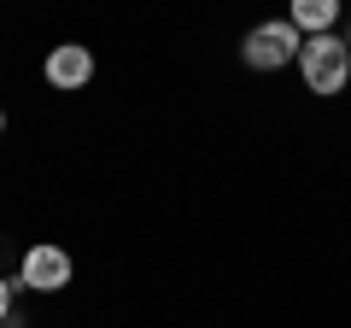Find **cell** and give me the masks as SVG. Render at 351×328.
Here are the masks:
<instances>
[{
	"instance_id": "cell-9",
	"label": "cell",
	"mask_w": 351,
	"mask_h": 328,
	"mask_svg": "<svg viewBox=\"0 0 351 328\" xmlns=\"http://www.w3.org/2000/svg\"><path fill=\"white\" fill-rule=\"evenodd\" d=\"M346 47H351V41H346Z\"/></svg>"
},
{
	"instance_id": "cell-8",
	"label": "cell",
	"mask_w": 351,
	"mask_h": 328,
	"mask_svg": "<svg viewBox=\"0 0 351 328\" xmlns=\"http://www.w3.org/2000/svg\"><path fill=\"white\" fill-rule=\"evenodd\" d=\"M0 328H12V323H0Z\"/></svg>"
},
{
	"instance_id": "cell-1",
	"label": "cell",
	"mask_w": 351,
	"mask_h": 328,
	"mask_svg": "<svg viewBox=\"0 0 351 328\" xmlns=\"http://www.w3.org/2000/svg\"><path fill=\"white\" fill-rule=\"evenodd\" d=\"M293 65H299L304 89L328 100V94L346 89V76H351V47L334 36V30H328V36H304V41H299V59H293Z\"/></svg>"
},
{
	"instance_id": "cell-4",
	"label": "cell",
	"mask_w": 351,
	"mask_h": 328,
	"mask_svg": "<svg viewBox=\"0 0 351 328\" xmlns=\"http://www.w3.org/2000/svg\"><path fill=\"white\" fill-rule=\"evenodd\" d=\"M18 281H24L29 293H59L64 281H71V253H64V246H29L24 264H18Z\"/></svg>"
},
{
	"instance_id": "cell-7",
	"label": "cell",
	"mask_w": 351,
	"mask_h": 328,
	"mask_svg": "<svg viewBox=\"0 0 351 328\" xmlns=\"http://www.w3.org/2000/svg\"><path fill=\"white\" fill-rule=\"evenodd\" d=\"M0 129H6V112H0Z\"/></svg>"
},
{
	"instance_id": "cell-6",
	"label": "cell",
	"mask_w": 351,
	"mask_h": 328,
	"mask_svg": "<svg viewBox=\"0 0 351 328\" xmlns=\"http://www.w3.org/2000/svg\"><path fill=\"white\" fill-rule=\"evenodd\" d=\"M0 323H12V281L0 276Z\"/></svg>"
},
{
	"instance_id": "cell-3",
	"label": "cell",
	"mask_w": 351,
	"mask_h": 328,
	"mask_svg": "<svg viewBox=\"0 0 351 328\" xmlns=\"http://www.w3.org/2000/svg\"><path fill=\"white\" fill-rule=\"evenodd\" d=\"M41 76H47V89L76 94V89L94 82V53H88L82 41H59V47L47 53V65H41Z\"/></svg>"
},
{
	"instance_id": "cell-2",
	"label": "cell",
	"mask_w": 351,
	"mask_h": 328,
	"mask_svg": "<svg viewBox=\"0 0 351 328\" xmlns=\"http://www.w3.org/2000/svg\"><path fill=\"white\" fill-rule=\"evenodd\" d=\"M299 30L287 24V18H269V24H252L246 41H240V59L252 65V71H281V65L299 59Z\"/></svg>"
},
{
	"instance_id": "cell-5",
	"label": "cell",
	"mask_w": 351,
	"mask_h": 328,
	"mask_svg": "<svg viewBox=\"0 0 351 328\" xmlns=\"http://www.w3.org/2000/svg\"><path fill=\"white\" fill-rule=\"evenodd\" d=\"M287 24L299 36H328L339 24V0H287Z\"/></svg>"
}]
</instances>
